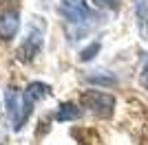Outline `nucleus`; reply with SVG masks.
Returning <instances> with one entry per match:
<instances>
[{"instance_id":"3","label":"nucleus","mask_w":148,"mask_h":145,"mask_svg":"<svg viewBox=\"0 0 148 145\" xmlns=\"http://www.w3.org/2000/svg\"><path fill=\"white\" fill-rule=\"evenodd\" d=\"M40 48H42V31L40 29H31L29 35L25 37V42L20 44L18 48V60L25 62V64H29V62L36 60V55L40 53Z\"/></svg>"},{"instance_id":"9","label":"nucleus","mask_w":148,"mask_h":145,"mask_svg":"<svg viewBox=\"0 0 148 145\" xmlns=\"http://www.w3.org/2000/svg\"><path fill=\"white\" fill-rule=\"evenodd\" d=\"M99 46H102L99 42H91V44H88V46H86V48H84V51L80 53V60H82V62L93 60V57H95V55L99 53Z\"/></svg>"},{"instance_id":"8","label":"nucleus","mask_w":148,"mask_h":145,"mask_svg":"<svg viewBox=\"0 0 148 145\" xmlns=\"http://www.w3.org/2000/svg\"><path fill=\"white\" fill-rule=\"evenodd\" d=\"M88 81L95 84V86H106V88L117 84V79L113 77V75H102V72H97V75H88Z\"/></svg>"},{"instance_id":"10","label":"nucleus","mask_w":148,"mask_h":145,"mask_svg":"<svg viewBox=\"0 0 148 145\" xmlns=\"http://www.w3.org/2000/svg\"><path fill=\"white\" fill-rule=\"evenodd\" d=\"M139 81H142V86L148 90V64L142 68V75H139Z\"/></svg>"},{"instance_id":"2","label":"nucleus","mask_w":148,"mask_h":145,"mask_svg":"<svg viewBox=\"0 0 148 145\" xmlns=\"http://www.w3.org/2000/svg\"><path fill=\"white\" fill-rule=\"evenodd\" d=\"M58 11L64 16L71 24H82L86 18H91V11L84 0H62Z\"/></svg>"},{"instance_id":"4","label":"nucleus","mask_w":148,"mask_h":145,"mask_svg":"<svg viewBox=\"0 0 148 145\" xmlns=\"http://www.w3.org/2000/svg\"><path fill=\"white\" fill-rule=\"evenodd\" d=\"M20 29V16L18 11H2L0 13V37L2 40H13Z\"/></svg>"},{"instance_id":"7","label":"nucleus","mask_w":148,"mask_h":145,"mask_svg":"<svg viewBox=\"0 0 148 145\" xmlns=\"http://www.w3.org/2000/svg\"><path fill=\"white\" fill-rule=\"evenodd\" d=\"M80 117H82V110L77 106H73V103H62L56 112V121H60V123L75 121V119H80Z\"/></svg>"},{"instance_id":"6","label":"nucleus","mask_w":148,"mask_h":145,"mask_svg":"<svg viewBox=\"0 0 148 145\" xmlns=\"http://www.w3.org/2000/svg\"><path fill=\"white\" fill-rule=\"evenodd\" d=\"M22 95L36 103V101H40V99H44V97H49V86L42 84V81H31V84L25 88Z\"/></svg>"},{"instance_id":"1","label":"nucleus","mask_w":148,"mask_h":145,"mask_svg":"<svg viewBox=\"0 0 148 145\" xmlns=\"http://www.w3.org/2000/svg\"><path fill=\"white\" fill-rule=\"evenodd\" d=\"M82 106L88 108L93 115L97 117H111L113 110H115V97L106 95V92H99V90H88L82 95Z\"/></svg>"},{"instance_id":"11","label":"nucleus","mask_w":148,"mask_h":145,"mask_svg":"<svg viewBox=\"0 0 148 145\" xmlns=\"http://www.w3.org/2000/svg\"><path fill=\"white\" fill-rule=\"evenodd\" d=\"M93 2H95L97 7H113L117 0H93Z\"/></svg>"},{"instance_id":"5","label":"nucleus","mask_w":148,"mask_h":145,"mask_svg":"<svg viewBox=\"0 0 148 145\" xmlns=\"http://www.w3.org/2000/svg\"><path fill=\"white\" fill-rule=\"evenodd\" d=\"M5 106H7V115L13 119V127H18L20 123V115H22V95L18 90H9L5 92Z\"/></svg>"}]
</instances>
